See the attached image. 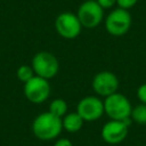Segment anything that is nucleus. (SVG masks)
Instances as JSON below:
<instances>
[{"label": "nucleus", "mask_w": 146, "mask_h": 146, "mask_svg": "<svg viewBox=\"0 0 146 146\" xmlns=\"http://www.w3.org/2000/svg\"><path fill=\"white\" fill-rule=\"evenodd\" d=\"M63 130L62 117L51 114L49 111L36 115L32 122V132L40 140H51L59 136Z\"/></svg>", "instance_id": "1"}, {"label": "nucleus", "mask_w": 146, "mask_h": 146, "mask_svg": "<svg viewBox=\"0 0 146 146\" xmlns=\"http://www.w3.org/2000/svg\"><path fill=\"white\" fill-rule=\"evenodd\" d=\"M131 110L129 99L120 92L110 95L104 99V112L111 120H127L130 117Z\"/></svg>", "instance_id": "2"}, {"label": "nucleus", "mask_w": 146, "mask_h": 146, "mask_svg": "<svg viewBox=\"0 0 146 146\" xmlns=\"http://www.w3.org/2000/svg\"><path fill=\"white\" fill-rule=\"evenodd\" d=\"M31 66L34 71V74L43 78V79H51L54 78L59 70V63L55 55L49 51H39L36 52L33 58Z\"/></svg>", "instance_id": "3"}, {"label": "nucleus", "mask_w": 146, "mask_h": 146, "mask_svg": "<svg viewBox=\"0 0 146 146\" xmlns=\"http://www.w3.org/2000/svg\"><path fill=\"white\" fill-rule=\"evenodd\" d=\"M131 15L122 8L113 9L105 18V30L113 36L124 35L131 26Z\"/></svg>", "instance_id": "4"}, {"label": "nucleus", "mask_w": 146, "mask_h": 146, "mask_svg": "<svg viewBox=\"0 0 146 146\" xmlns=\"http://www.w3.org/2000/svg\"><path fill=\"white\" fill-rule=\"evenodd\" d=\"M76 16L82 27L94 29L102 23L104 17V9L98 5L96 0H87L79 6Z\"/></svg>", "instance_id": "5"}, {"label": "nucleus", "mask_w": 146, "mask_h": 146, "mask_svg": "<svg viewBox=\"0 0 146 146\" xmlns=\"http://www.w3.org/2000/svg\"><path fill=\"white\" fill-rule=\"evenodd\" d=\"M50 84L47 79L34 75L24 83V96L33 104H42L50 96Z\"/></svg>", "instance_id": "6"}, {"label": "nucleus", "mask_w": 146, "mask_h": 146, "mask_svg": "<svg viewBox=\"0 0 146 146\" xmlns=\"http://www.w3.org/2000/svg\"><path fill=\"white\" fill-rule=\"evenodd\" d=\"M55 29L62 38L72 40L79 36V34L81 33L82 25L76 14H73L71 11H64L56 17Z\"/></svg>", "instance_id": "7"}, {"label": "nucleus", "mask_w": 146, "mask_h": 146, "mask_svg": "<svg viewBox=\"0 0 146 146\" xmlns=\"http://www.w3.org/2000/svg\"><path fill=\"white\" fill-rule=\"evenodd\" d=\"M131 122H132V120L130 117L127 120H123V121H119V120L107 121L103 125L102 131H100V136H102L103 140L111 145L120 144L128 136L129 125Z\"/></svg>", "instance_id": "8"}, {"label": "nucleus", "mask_w": 146, "mask_h": 146, "mask_svg": "<svg viewBox=\"0 0 146 146\" xmlns=\"http://www.w3.org/2000/svg\"><path fill=\"white\" fill-rule=\"evenodd\" d=\"M76 113L84 122H92L100 119L104 112V102L95 96H87L79 100Z\"/></svg>", "instance_id": "9"}, {"label": "nucleus", "mask_w": 146, "mask_h": 146, "mask_svg": "<svg viewBox=\"0 0 146 146\" xmlns=\"http://www.w3.org/2000/svg\"><path fill=\"white\" fill-rule=\"evenodd\" d=\"M119 79L117 76L110 71H100L98 72L91 82L94 91L103 97H107L117 92L119 89Z\"/></svg>", "instance_id": "10"}, {"label": "nucleus", "mask_w": 146, "mask_h": 146, "mask_svg": "<svg viewBox=\"0 0 146 146\" xmlns=\"http://www.w3.org/2000/svg\"><path fill=\"white\" fill-rule=\"evenodd\" d=\"M62 122H63V129L70 133H74L78 132L82 125H83V120L82 117L76 113H68L65 116L62 117Z\"/></svg>", "instance_id": "11"}, {"label": "nucleus", "mask_w": 146, "mask_h": 146, "mask_svg": "<svg viewBox=\"0 0 146 146\" xmlns=\"http://www.w3.org/2000/svg\"><path fill=\"white\" fill-rule=\"evenodd\" d=\"M51 114L58 116V117H63L67 114V104L64 99L62 98H56L54 100L50 102L49 104V110H48Z\"/></svg>", "instance_id": "12"}, {"label": "nucleus", "mask_w": 146, "mask_h": 146, "mask_svg": "<svg viewBox=\"0 0 146 146\" xmlns=\"http://www.w3.org/2000/svg\"><path fill=\"white\" fill-rule=\"evenodd\" d=\"M130 119L138 124H146V104H139L132 107Z\"/></svg>", "instance_id": "13"}, {"label": "nucleus", "mask_w": 146, "mask_h": 146, "mask_svg": "<svg viewBox=\"0 0 146 146\" xmlns=\"http://www.w3.org/2000/svg\"><path fill=\"white\" fill-rule=\"evenodd\" d=\"M16 75H17V79L21 82L25 83L29 80H31L35 74H34V71H33L32 66H30V65H21L16 71Z\"/></svg>", "instance_id": "14"}, {"label": "nucleus", "mask_w": 146, "mask_h": 146, "mask_svg": "<svg viewBox=\"0 0 146 146\" xmlns=\"http://www.w3.org/2000/svg\"><path fill=\"white\" fill-rule=\"evenodd\" d=\"M138 0H116V5L119 6V8L129 10L130 8L135 7Z\"/></svg>", "instance_id": "15"}, {"label": "nucleus", "mask_w": 146, "mask_h": 146, "mask_svg": "<svg viewBox=\"0 0 146 146\" xmlns=\"http://www.w3.org/2000/svg\"><path fill=\"white\" fill-rule=\"evenodd\" d=\"M137 97L141 104H146V83H143L137 89Z\"/></svg>", "instance_id": "16"}, {"label": "nucleus", "mask_w": 146, "mask_h": 146, "mask_svg": "<svg viewBox=\"0 0 146 146\" xmlns=\"http://www.w3.org/2000/svg\"><path fill=\"white\" fill-rule=\"evenodd\" d=\"M96 1L103 9H108L112 8L114 5H116V0H96Z\"/></svg>", "instance_id": "17"}, {"label": "nucleus", "mask_w": 146, "mask_h": 146, "mask_svg": "<svg viewBox=\"0 0 146 146\" xmlns=\"http://www.w3.org/2000/svg\"><path fill=\"white\" fill-rule=\"evenodd\" d=\"M54 146H73V144L67 138H59V139H57L55 141Z\"/></svg>", "instance_id": "18"}]
</instances>
